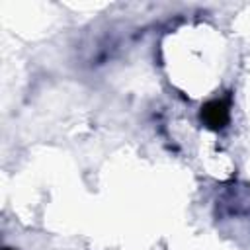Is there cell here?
<instances>
[{
	"label": "cell",
	"mask_w": 250,
	"mask_h": 250,
	"mask_svg": "<svg viewBox=\"0 0 250 250\" xmlns=\"http://www.w3.org/2000/svg\"><path fill=\"white\" fill-rule=\"evenodd\" d=\"M201 121L205 123V127L213 129V131H219L223 129L229 119H230V111H229V102L227 100H211L207 102L203 107H201V113H199Z\"/></svg>",
	"instance_id": "obj_1"
},
{
	"label": "cell",
	"mask_w": 250,
	"mask_h": 250,
	"mask_svg": "<svg viewBox=\"0 0 250 250\" xmlns=\"http://www.w3.org/2000/svg\"><path fill=\"white\" fill-rule=\"evenodd\" d=\"M4 250H16V248H10V246H6V248H4Z\"/></svg>",
	"instance_id": "obj_2"
}]
</instances>
